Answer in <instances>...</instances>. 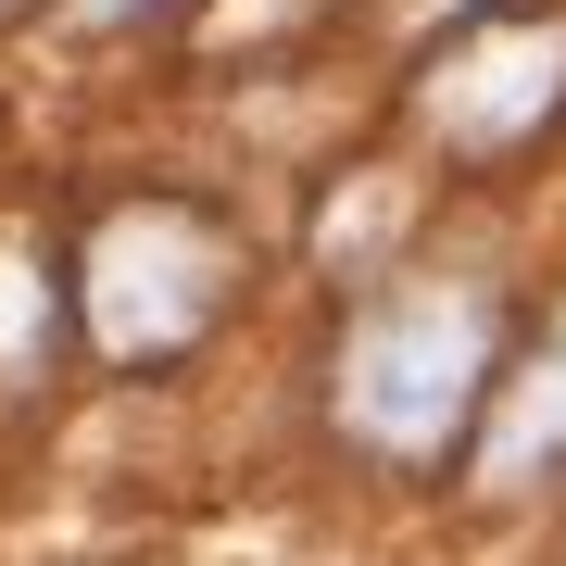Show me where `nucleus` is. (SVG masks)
I'll use <instances>...</instances> for the list:
<instances>
[{
    "mask_svg": "<svg viewBox=\"0 0 566 566\" xmlns=\"http://www.w3.org/2000/svg\"><path fill=\"white\" fill-rule=\"evenodd\" d=\"M491 340H504L491 290H390V303L353 327V353H340V416H353V441H378V453H441L453 428H465V403L491 390Z\"/></svg>",
    "mask_w": 566,
    "mask_h": 566,
    "instance_id": "f257e3e1",
    "label": "nucleus"
},
{
    "mask_svg": "<svg viewBox=\"0 0 566 566\" xmlns=\"http://www.w3.org/2000/svg\"><path fill=\"white\" fill-rule=\"evenodd\" d=\"M76 303H88V340L102 353H177L227 303V240L202 214H177V202L102 214L88 227V264H76Z\"/></svg>",
    "mask_w": 566,
    "mask_h": 566,
    "instance_id": "f03ea898",
    "label": "nucleus"
},
{
    "mask_svg": "<svg viewBox=\"0 0 566 566\" xmlns=\"http://www.w3.org/2000/svg\"><path fill=\"white\" fill-rule=\"evenodd\" d=\"M566 102V25H465L428 63V126L453 151H504Z\"/></svg>",
    "mask_w": 566,
    "mask_h": 566,
    "instance_id": "7ed1b4c3",
    "label": "nucleus"
},
{
    "mask_svg": "<svg viewBox=\"0 0 566 566\" xmlns=\"http://www.w3.org/2000/svg\"><path fill=\"white\" fill-rule=\"evenodd\" d=\"M542 465H566V327L542 340V365L504 390V416H491V441H479V479L491 491H528Z\"/></svg>",
    "mask_w": 566,
    "mask_h": 566,
    "instance_id": "20e7f679",
    "label": "nucleus"
},
{
    "mask_svg": "<svg viewBox=\"0 0 566 566\" xmlns=\"http://www.w3.org/2000/svg\"><path fill=\"white\" fill-rule=\"evenodd\" d=\"M39 340H51V290H39L25 252H0V365H25Z\"/></svg>",
    "mask_w": 566,
    "mask_h": 566,
    "instance_id": "39448f33",
    "label": "nucleus"
},
{
    "mask_svg": "<svg viewBox=\"0 0 566 566\" xmlns=\"http://www.w3.org/2000/svg\"><path fill=\"white\" fill-rule=\"evenodd\" d=\"M76 13H88V25H126V13H151V0H76Z\"/></svg>",
    "mask_w": 566,
    "mask_h": 566,
    "instance_id": "423d86ee",
    "label": "nucleus"
}]
</instances>
